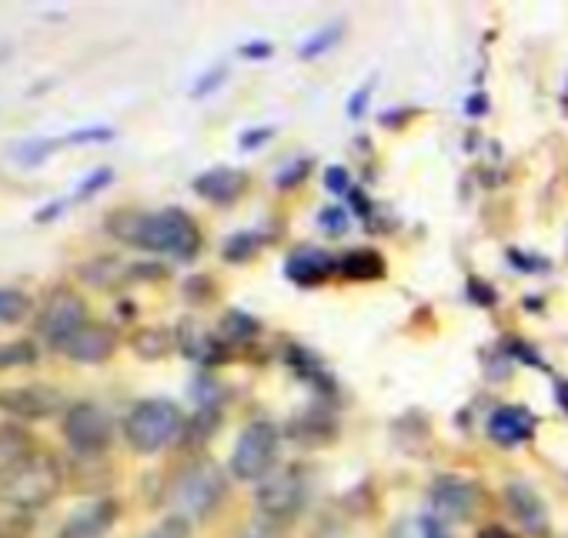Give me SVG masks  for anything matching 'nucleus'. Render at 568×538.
Instances as JSON below:
<instances>
[{
  "mask_svg": "<svg viewBox=\"0 0 568 538\" xmlns=\"http://www.w3.org/2000/svg\"><path fill=\"white\" fill-rule=\"evenodd\" d=\"M64 485V471L51 451H34L21 465L0 475V501L18 508V511H38L58 498Z\"/></svg>",
  "mask_w": 568,
  "mask_h": 538,
  "instance_id": "1",
  "label": "nucleus"
},
{
  "mask_svg": "<svg viewBox=\"0 0 568 538\" xmlns=\"http://www.w3.org/2000/svg\"><path fill=\"white\" fill-rule=\"evenodd\" d=\"M134 247L151 251V254H168L174 261H194L201 251V231L187 211L164 207V211L144 214Z\"/></svg>",
  "mask_w": 568,
  "mask_h": 538,
  "instance_id": "2",
  "label": "nucleus"
},
{
  "mask_svg": "<svg viewBox=\"0 0 568 538\" xmlns=\"http://www.w3.org/2000/svg\"><path fill=\"white\" fill-rule=\"evenodd\" d=\"M184 435V415L168 398H144L124 418V438L138 455H158Z\"/></svg>",
  "mask_w": 568,
  "mask_h": 538,
  "instance_id": "3",
  "label": "nucleus"
},
{
  "mask_svg": "<svg viewBox=\"0 0 568 538\" xmlns=\"http://www.w3.org/2000/svg\"><path fill=\"white\" fill-rule=\"evenodd\" d=\"M88 302L71 288V285H54L41 305V315H38V338L44 342V348L51 352H64L68 342L88 325Z\"/></svg>",
  "mask_w": 568,
  "mask_h": 538,
  "instance_id": "4",
  "label": "nucleus"
},
{
  "mask_svg": "<svg viewBox=\"0 0 568 538\" xmlns=\"http://www.w3.org/2000/svg\"><path fill=\"white\" fill-rule=\"evenodd\" d=\"M224 495H227V478L214 461L187 465L171 485V501L184 518H207L224 501Z\"/></svg>",
  "mask_w": 568,
  "mask_h": 538,
  "instance_id": "5",
  "label": "nucleus"
},
{
  "mask_svg": "<svg viewBox=\"0 0 568 538\" xmlns=\"http://www.w3.org/2000/svg\"><path fill=\"white\" fill-rule=\"evenodd\" d=\"M277 448H281L277 428L271 422H264V418L251 422L237 435V445L231 451V475L241 478V481H264L274 471Z\"/></svg>",
  "mask_w": 568,
  "mask_h": 538,
  "instance_id": "6",
  "label": "nucleus"
},
{
  "mask_svg": "<svg viewBox=\"0 0 568 538\" xmlns=\"http://www.w3.org/2000/svg\"><path fill=\"white\" fill-rule=\"evenodd\" d=\"M64 438L71 445V451H78L81 458H94L104 455L114 441V422L108 415V408H101L98 402H74L64 412Z\"/></svg>",
  "mask_w": 568,
  "mask_h": 538,
  "instance_id": "7",
  "label": "nucleus"
},
{
  "mask_svg": "<svg viewBox=\"0 0 568 538\" xmlns=\"http://www.w3.org/2000/svg\"><path fill=\"white\" fill-rule=\"evenodd\" d=\"M308 501V478L298 471V468H288V471H277L271 478L261 481L257 488V511L261 518L267 521H288L295 518Z\"/></svg>",
  "mask_w": 568,
  "mask_h": 538,
  "instance_id": "8",
  "label": "nucleus"
},
{
  "mask_svg": "<svg viewBox=\"0 0 568 538\" xmlns=\"http://www.w3.org/2000/svg\"><path fill=\"white\" fill-rule=\"evenodd\" d=\"M0 412H4L11 422H44L54 418L58 412H68L64 395L48 385V382H34V385H14L0 392Z\"/></svg>",
  "mask_w": 568,
  "mask_h": 538,
  "instance_id": "9",
  "label": "nucleus"
},
{
  "mask_svg": "<svg viewBox=\"0 0 568 538\" xmlns=\"http://www.w3.org/2000/svg\"><path fill=\"white\" fill-rule=\"evenodd\" d=\"M121 515V505L111 495H101L88 505H81L78 511H71L58 531V538H104L114 521Z\"/></svg>",
  "mask_w": 568,
  "mask_h": 538,
  "instance_id": "10",
  "label": "nucleus"
},
{
  "mask_svg": "<svg viewBox=\"0 0 568 538\" xmlns=\"http://www.w3.org/2000/svg\"><path fill=\"white\" fill-rule=\"evenodd\" d=\"M432 505L448 521H465L478 505V485L462 475H438L432 481Z\"/></svg>",
  "mask_w": 568,
  "mask_h": 538,
  "instance_id": "11",
  "label": "nucleus"
},
{
  "mask_svg": "<svg viewBox=\"0 0 568 538\" xmlns=\"http://www.w3.org/2000/svg\"><path fill=\"white\" fill-rule=\"evenodd\" d=\"M118 352V332L104 322H88L61 352L64 358L78 362V365H104L111 355Z\"/></svg>",
  "mask_w": 568,
  "mask_h": 538,
  "instance_id": "12",
  "label": "nucleus"
},
{
  "mask_svg": "<svg viewBox=\"0 0 568 538\" xmlns=\"http://www.w3.org/2000/svg\"><path fill=\"white\" fill-rule=\"evenodd\" d=\"M191 187L197 197H204L211 204H234L247 187V174L234 171V168H211V171L197 174Z\"/></svg>",
  "mask_w": 568,
  "mask_h": 538,
  "instance_id": "13",
  "label": "nucleus"
},
{
  "mask_svg": "<svg viewBox=\"0 0 568 538\" xmlns=\"http://www.w3.org/2000/svg\"><path fill=\"white\" fill-rule=\"evenodd\" d=\"M332 272H338V261H332L318 247H302V251H295L288 257V264H284V275H288L295 285H302V288L322 285Z\"/></svg>",
  "mask_w": 568,
  "mask_h": 538,
  "instance_id": "14",
  "label": "nucleus"
},
{
  "mask_svg": "<svg viewBox=\"0 0 568 538\" xmlns=\"http://www.w3.org/2000/svg\"><path fill=\"white\" fill-rule=\"evenodd\" d=\"M531 432H535V418H531V412L521 408V405H505V408H498V412L488 418V435H491V441H498V445H505V448L528 441Z\"/></svg>",
  "mask_w": 568,
  "mask_h": 538,
  "instance_id": "15",
  "label": "nucleus"
},
{
  "mask_svg": "<svg viewBox=\"0 0 568 538\" xmlns=\"http://www.w3.org/2000/svg\"><path fill=\"white\" fill-rule=\"evenodd\" d=\"M505 501H508L511 515H515L531 535H545V531H548V511H545L541 498H538L528 485H521V481L508 485V488H505Z\"/></svg>",
  "mask_w": 568,
  "mask_h": 538,
  "instance_id": "16",
  "label": "nucleus"
},
{
  "mask_svg": "<svg viewBox=\"0 0 568 538\" xmlns=\"http://www.w3.org/2000/svg\"><path fill=\"white\" fill-rule=\"evenodd\" d=\"M34 451H38V445H34V435L28 425H21V422L0 425V475L21 465L24 458H31Z\"/></svg>",
  "mask_w": 568,
  "mask_h": 538,
  "instance_id": "17",
  "label": "nucleus"
},
{
  "mask_svg": "<svg viewBox=\"0 0 568 538\" xmlns=\"http://www.w3.org/2000/svg\"><path fill=\"white\" fill-rule=\"evenodd\" d=\"M78 278H81L84 285H91V288L108 292V288L128 282V264H124L121 257H94V261H84V264L78 267Z\"/></svg>",
  "mask_w": 568,
  "mask_h": 538,
  "instance_id": "18",
  "label": "nucleus"
},
{
  "mask_svg": "<svg viewBox=\"0 0 568 538\" xmlns=\"http://www.w3.org/2000/svg\"><path fill=\"white\" fill-rule=\"evenodd\" d=\"M174 345L191 358V362H217V338L201 332L194 322H181L178 335H174Z\"/></svg>",
  "mask_w": 568,
  "mask_h": 538,
  "instance_id": "19",
  "label": "nucleus"
},
{
  "mask_svg": "<svg viewBox=\"0 0 568 538\" xmlns=\"http://www.w3.org/2000/svg\"><path fill=\"white\" fill-rule=\"evenodd\" d=\"M338 272L345 278H355V282H378L385 275V261L368 251V247H358V251H348L342 261H338Z\"/></svg>",
  "mask_w": 568,
  "mask_h": 538,
  "instance_id": "20",
  "label": "nucleus"
},
{
  "mask_svg": "<svg viewBox=\"0 0 568 538\" xmlns=\"http://www.w3.org/2000/svg\"><path fill=\"white\" fill-rule=\"evenodd\" d=\"M41 362V348L31 338L18 342H0V372H14V368H34Z\"/></svg>",
  "mask_w": 568,
  "mask_h": 538,
  "instance_id": "21",
  "label": "nucleus"
},
{
  "mask_svg": "<svg viewBox=\"0 0 568 538\" xmlns=\"http://www.w3.org/2000/svg\"><path fill=\"white\" fill-rule=\"evenodd\" d=\"M217 428H221V408L217 405H201L191 415V422H184V438H187V445H204Z\"/></svg>",
  "mask_w": 568,
  "mask_h": 538,
  "instance_id": "22",
  "label": "nucleus"
},
{
  "mask_svg": "<svg viewBox=\"0 0 568 538\" xmlns=\"http://www.w3.org/2000/svg\"><path fill=\"white\" fill-rule=\"evenodd\" d=\"M292 435H295V441L322 445V441H332V435H335V422H325L322 415L308 412V415H302V418H295V422H292Z\"/></svg>",
  "mask_w": 568,
  "mask_h": 538,
  "instance_id": "23",
  "label": "nucleus"
},
{
  "mask_svg": "<svg viewBox=\"0 0 568 538\" xmlns=\"http://www.w3.org/2000/svg\"><path fill=\"white\" fill-rule=\"evenodd\" d=\"M31 295L21 288H0V325H18L31 315Z\"/></svg>",
  "mask_w": 568,
  "mask_h": 538,
  "instance_id": "24",
  "label": "nucleus"
},
{
  "mask_svg": "<svg viewBox=\"0 0 568 538\" xmlns=\"http://www.w3.org/2000/svg\"><path fill=\"white\" fill-rule=\"evenodd\" d=\"M171 345H174V342H171V335H168L164 328H141V332L134 335V352H138L141 358H148V362L164 358V352H168Z\"/></svg>",
  "mask_w": 568,
  "mask_h": 538,
  "instance_id": "25",
  "label": "nucleus"
},
{
  "mask_svg": "<svg viewBox=\"0 0 568 538\" xmlns=\"http://www.w3.org/2000/svg\"><path fill=\"white\" fill-rule=\"evenodd\" d=\"M257 247H261V237L254 231H241V234L224 241V261H231V264L251 261L257 254Z\"/></svg>",
  "mask_w": 568,
  "mask_h": 538,
  "instance_id": "26",
  "label": "nucleus"
},
{
  "mask_svg": "<svg viewBox=\"0 0 568 538\" xmlns=\"http://www.w3.org/2000/svg\"><path fill=\"white\" fill-rule=\"evenodd\" d=\"M254 332H257V322H254L251 315H244V312H227V315H224V322H221L217 338H227V342H247V338H254Z\"/></svg>",
  "mask_w": 568,
  "mask_h": 538,
  "instance_id": "27",
  "label": "nucleus"
},
{
  "mask_svg": "<svg viewBox=\"0 0 568 538\" xmlns=\"http://www.w3.org/2000/svg\"><path fill=\"white\" fill-rule=\"evenodd\" d=\"M141 538H191V518H184V515H168V518H161L154 528H148Z\"/></svg>",
  "mask_w": 568,
  "mask_h": 538,
  "instance_id": "28",
  "label": "nucleus"
},
{
  "mask_svg": "<svg viewBox=\"0 0 568 538\" xmlns=\"http://www.w3.org/2000/svg\"><path fill=\"white\" fill-rule=\"evenodd\" d=\"M111 181H114V171H111V168H98V171H91V174L78 184V191H74L71 201H91V197L101 194Z\"/></svg>",
  "mask_w": 568,
  "mask_h": 538,
  "instance_id": "29",
  "label": "nucleus"
},
{
  "mask_svg": "<svg viewBox=\"0 0 568 538\" xmlns=\"http://www.w3.org/2000/svg\"><path fill=\"white\" fill-rule=\"evenodd\" d=\"M58 148H61L58 141H31V144H21V148L14 151V158H18L21 164H28V168H38V164L48 161Z\"/></svg>",
  "mask_w": 568,
  "mask_h": 538,
  "instance_id": "30",
  "label": "nucleus"
},
{
  "mask_svg": "<svg viewBox=\"0 0 568 538\" xmlns=\"http://www.w3.org/2000/svg\"><path fill=\"white\" fill-rule=\"evenodd\" d=\"M338 34H342V24H332L328 31H322V34H315L312 41H305L298 54H302V58H318L322 51H328V48L338 44Z\"/></svg>",
  "mask_w": 568,
  "mask_h": 538,
  "instance_id": "31",
  "label": "nucleus"
},
{
  "mask_svg": "<svg viewBox=\"0 0 568 538\" xmlns=\"http://www.w3.org/2000/svg\"><path fill=\"white\" fill-rule=\"evenodd\" d=\"M168 275V267L158 261H134L128 264V282H161Z\"/></svg>",
  "mask_w": 568,
  "mask_h": 538,
  "instance_id": "32",
  "label": "nucleus"
},
{
  "mask_svg": "<svg viewBox=\"0 0 568 538\" xmlns=\"http://www.w3.org/2000/svg\"><path fill=\"white\" fill-rule=\"evenodd\" d=\"M318 224H322V231H325V234H332V237H342V234L348 231L352 217H348L342 207H322V214H318Z\"/></svg>",
  "mask_w": 568,
  "mask_h": 538,
  "instance_id": "33",
  "label": "nucleus"
},
{
  "mask_svg": "<svg viewBox=\"0 0 568 538\" xmlns=\"http://www.w3.org/2000/svg\"><path fill=\"white\" fill-rule=\"evenodd\" d=\"M114 131L111 128H84V131H74L64 138V144H101V141H111Z\"/></svg>",
  "mask_w": 568,
  "mask_h": 538,
  "instance_id": "34",
  "label": "nucleus"
},
{
  "mask_svg": "<svg viewBox=\"0 0 568 538\" xmlns=\"http://www.w3.org/2000/svg\"><path fill=\"white\" fill-rule=\"evenodd\" d=\"M305 174H308V161H298V164L284 168L274 181H277V187H292L295 181H305Z\"/></svg>",
  "mask_w": 568,
  "mask_h": 538,
  "instance_id": "35",
  "label": "nucleus"
},
{
  "mask_svg": "<svg viewBox=\"0 0 568 538\" xmlns=\"http://www.w3.org/2000/svg\"><path fill=\"white\" fill-rule=\"evenodd\" d=\"M227 78V68H214V71H207L197 84H194V98H204V94H211L221 81Z\"/></svg>",
  "mask_w": 568,
  "mask_h": 538,
  "instance_id": "36",
  "label": "nucleus"
},
{
  "mask_svg": "<svg viewBox=\"0 0 568 538\" xmlns=\"http://www.w3.org/2000/svg\"><path fill=\"white\" fill-rule=\"evenodd\" d=\"M325 187H328L332 194H345V191H352V184H348V171H345V168H328V171H325Z\"/></svg>",
  "mask_w": 568,
  "mask_h": 538,
  "instance_id": "37",
  "label": "nucleus"
},
{
  "mask_svg": "<svg viewBox=\"0 0 568 538\" xmlns=\"http://www.w3.org/2000/svg\"><path fill=\"white\" fill-rule=\"evenodd\" d=\"M368 101H372V84H365V88L355 91V98L348 101V114H352V118H362L365 108H368Z\"/></svg>",
  "mask_w": 568,
  "mask_h": 538,
  "instance_id": "38",
  "label": "nucleus"
},
{
  "mask_svg": "<svg viewBox=\"0 0 568 538\" xmlns=\"http://www.w3.org/2000/svg\"><path fill=\"white\" fill-rule=\"evenodd\" d=\"M68 204H71V197H68V201H54V204L41 207V211L34 214V221H38V224H51L58 214H64V207H68Z\"/></svg>",
  "mask_w": 568,
  "mask_h": 538,
  "instance_id": "39",
  "label": "nucleus"
},
{
  "mask_svg": "<svg viewBox=\"0 0 568 538\" xmlns=\"http://www.w3.org/2000/svg\"><path fill=\"white\" fill-rule=\"evenodd\" d=\"M267 138H271L267 128H261V131H244V134H241V148H244V151H254V148H261V141H267Z\"/></svg>",
  "mask_w": 568,
  "mask_h": 538,
  "instance_id": "40",
  "label": "nucleus"
},
{
  "mask_svg": "<svg viewBox=\"0 0 568 538\" xmlns=\"http://www.w3.org/2000/svg\"><path fill=\"white\" fill-rule=\"evenodd\" d=\"M312 538H345V528L342 525H322Z\"/></svg>",
  "mask_w": 568,
  "mask_h": 538,
  "instance_id": "41",
  "label": "nucleus"
},
{
  "mask_svg": "<svg viewBox=\"0 0 568 538\" xmlns=\"http://www.w3.org/2000/svg\"><path fill=\"white\" fill-rule=\"evenodd\" d=\"M425 538H448V531L438 525V518H428L425 521Z\"/></svg>",
  "mask_w": 568,
  "mask_h": 538,
  "instance_id": "42",
  "label": "nucleus"
},
{
  "mask_svg": "<svg viewBox=\"0 0 568 538\" xmlns=\"http://www.w3.org/2000/svg\"><path fill=\"white\" fill-rule=\"evenodd\" d=\"M241 54L244 58H264V54H271V48L267 44H251V48H241Z\"/></svg>",
  "mask_w": 568,
  "mask_h": 538,
  "instance_id": "43",
  "label": "nucleus"
},
{
  "mask_svg": "<svg viewBox=\"0 0 568 538\" xmlns=\"http://www.w3.org/2000/svg\"><path fill=\"white\" fill-rule=\"evenodd\" d=\"M478 538H511V535H508V531H501V528H485Z\"/></svg>",
  "mask_w": 568,
  "mask_h": 538,
  "instance_id": "44",
  "label": "nucleus"
},
{
  "mask_svg": "<svg viewBox=\"0 0 568 538\" xmlns=\"http://www.w3.org/2000/svg\"><path fill=\"white\" fill-rule=\"evenodd\" d=\"M558 402L568 408V385H558Z\"/></svg>",
  "mask_w": 568,
  "mask_h": 538,
  "instance_id": "45",
  "label": "nucleus"
}]
</instances>
